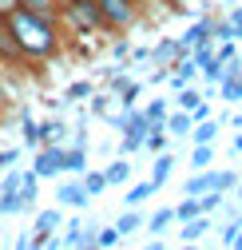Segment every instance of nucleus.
<instances>
[{"mask_svg": "<svg viewBox=\"0 0 242 250\" xmlns=\"http://www.w3.org/2000/svg\"><path fill=\"white\" fill-rule=\"evenodd\" d=\"M230 151H234V155H242V135H234V143H230Z\"/></svg>", "mask_w": 242, "mask_h": 250, "instance_id": "43", "label": "nucleus"}, {"mask_svg": "<svg viewBox=\"0 0 242 250\" xmlns=\"http://www.w3.org/2000/svg\"><path fill=\"white\" fill-rule=\"evenodd\" d=\"M238 187V171L230 167H206V171H195L187 183H183V195H202V191H219V195H230Z\"/></svg>", "mask_w": 242, "mask_h": 250, "instance_id": "4", "label": "nucleus"}, {"mask_svg": "<svg viewBox=\"0 0 242 250\" xmlns=\"http://www.w3.org/2000/svg\"><path fill=\"white\" fill-rule=\"evenodd\" d=\"M87 203H92V195L83 191V183L76 175H68L64 183L56 187V207H64V210H83Z\"/></svg>", "mask_w": 242, "mask_h": 250, "instance_id": "6", "label": "nucleus"}, {"mask_svg": "<svg viewBox=\"0 0 242 250\" xmlns=\"http://www.w3.org/2000/svg\"><path fill=\"white\" fill-rule=\"evenodd\" d=\"M103 179H107V187H123V183L131 179V163H127V155L111 159V163L103 167Z\"/></svg>", "mask_w": 242, "mask_h": 250, "instance_id": "17", "label": "nucleus"}, {"mask_svg": "<svg viewBox=\"0 0 242 250\" xmlns=\"http://www.w3.org/2000/svg\"><path fill=\"white\" fill-rule=\"evenodd\" d=\"M4 24H8V32H12V40L24 52L28 64H48V60H56L64 52V36L68 32L60 28V20L52 12H32V8L16 4L4 16Z\"/></svg>", "mask_w": 242, "mask_h": 250, "instance_id": "1", "label": "nucleus"}, {"mask_svg": "<svg viewBox=\"0 0 242 250\" xmlns=\"http://www.w3.org/2000/svg\"><path fill=\"white\" fill-rule=\"evenodd\" d=\"M199 104H202V91L187 83V87H179V91H175V104H171V107H179V111H195Z\"/></svg>", "mask_w": 242, "mask_h": 250, "instance_id": "22", "label": "nucleus"}, {"mask_svg": "<svg viewBox=\"0 0 242 250\" xmlns=\"http://www.w3.org/2000/svg\"><path fill=\"white\" fill-rule=\"evenodd\" d=\"M60 163H64V143H44V147H36V159H32L28 171H32L36 179H56Z\"/></svg>", "mask_w": 242, "mask_h": 250, "instance_id": "5", "label": "nucleus"}, {"mask_svg": "<svg viewBox=\"0 0 242 250\" xmlns=\"http://www.w3.org/2000/svg\"><path fill=\"white\" fill-rule=\"evenodd\" d=\"M238 230H242V218H230V223H226V227H222V242H226V246H230V242H234V234H238Z\"/></svg>", "mask_w": 242, "mask_h": 250, "instance_id": "39", "label": "nucleus"}, {"mask_svg": "<svg viewBox=\"0 0 242 250\" xmlns=\"http://www.w3.org/2000/svg\"><path fill=\"white\" fill-rule=\"evenodd\" d=\"M171 227H175V207H159V210H155V214H151L147 223H143V230H147L151 238H163Z\"/></svg>", "mask_w": 242, "mask_h": 250, "instance_id": "10", "label": "nucleus"}, {"mask_svg": "<svg viewBox=\"0 0 242 250\" xmlns=\"http://www.w3.org/2000/svg\"><path fill=\"white\" fill-rule=\"evenodd\" d=\"M179 250H199V246H195V242H183V246H179Z\"/></svg>", "mask_w": 242, "mask_h": 250, "instance_id": "46", "label": "nucleus"}, {"mask_svg": "<svg viewBox=\"0 0 242 250\" xmlns=\"http://www.w3.org/2000/svg\"><path fill=\"white\" fill-rule=\"evenodd\" d=\"M163 127H167V135H171V139H183V135H191L195 119H191V111H179V107H171V115L163 119Z\"/></svg>", "mask_w": 242, "mask_h": 250, "instance_id": "13", "label": "nucleus"}, {"mask_svg": "<svg viewBox=\"0 0 242 250\" xmlns=\"http://www.w3.org/2000/svg\"><path fill=\"white\" fill-rule=\"evenodd\" d=\"M16 4H20V0H0V20H4V16H8Z\"/></svg>", "mask_w": 242, "mask_h": 250, "instance_id": "41", "label": "nucleus"}, {"mask_svg": "<svg viewBox=\"0 0 242 250\" xmlns=\"http://www.w3.org/2000/svg\"><path fill=\"white\" fill-rule=\"evenodd\" d=\"M139 111L147 115V123H163V119L171 115V100H151V104H143Z\"/></svg>", "mask_w": 242, "mask_h": 250, "instance_id": "32", "label": "nucleus"}, {"mask_svg": "<svg viewBox=\"0 0 242 250\" xmlns=\"http://www.w3.org/2000/svg\"><path fill=\"white\" fill-rule=\"evenodd\" d=\"M210 230V214H195L187 223H179V242H199Z\"/></svg>", "mask_w": 242, "mask_h": 250, "instance_id": "14", "label": "nucleus"}, {"mask_svg": "<svg viewBox=\"0 0 242 250\" xmlns=\"http://www.w3.org/2000/svg\"><path fill=\"white\" fill-rule=\"evenodd\" d=\"M219 131H222V119H199L195 127H191V135H187V139H191L195 147H199V143H215V139H219Z\"/></svg>", "mask_w": 242, "mask_h": 250, "instance_id": "15", "label": "nucleus"}, {"mask_svg": "<svg viewBox=\"0 0 242 250\" xmlns=\"http://www.w3.org/2000/svg\"><path fill=\"white\" fill-rule=\"evenodd\" d=\"M20 163V147H4V151H0V175H4L8 167H16Z\"/></svg>", "mask_w": 242, "mask_h": 250, "instance_id": "38", "label": "nucleus"}, {"mask_svg": "<svg viewBox=\"0 0 242 250\" xmlns=\"http://www.w3.org/2000/svg\"><path fill=\"white\" fill-rule=\"evenodd\" d=\"M195 214H202L199 210V195H183V203L175 207V223H187V218H195Z\"/></svg>", "mask_w": 242, "mask_h": 250, "instance_id": "33", "label": "nucleus"}, {"mask_svg": "<svg viewBox=\"0 0 242 250\" xmlns=\"http://www.w3.org/2000/svg\"><path fill=\"white\" fill-rule=\"evenodd\" d=\"M167 143H171L167 127H163V123H151V131H147V139H143V151L159 155V151H167Z\"/></svg>", "mask_w": 242, "mask_h": 250, "instance_id": "21", "label": "nucleus"}, {"mask_svg": "<svg viewBox=\"0 0 242 250\" xmlns=\"http://www.w3.org/2000/svg\"><path fill=\"white\" fill-rule=\"evenodd\" d=\"M64 135H68V123L64 119H44L40 123V147L44 143H64Z\"/></svg>", "mask_w": 242, "mask_h": 250, "instance_id": "20", "label": "nucleus"}, {"mask_svg": "<svg viewBox=\"0 0 242 250\" xmlns=\"http://www.w3.org/2000/svg\"><path fill=\"white\" fill-rule=\"evenodd\" d=\"M115 242H123L115 227H96V246H100V250H111Z\"/></svg>", "mask_w": 242, "mask_h": 250, "instance_id": "34", "label": "nucleus"}, {"mask_svg": "<svg viewBox=\"0 0 242 250\" xmlns=\"http://www.w3.org/2000/svg\"><path fill=\"white\" fill-rule=\"evenodd\" d=\"M115 96H111V91H92V115H100V119H111L115 111Z\"/></svg>", "mask_w": 242, "mask_h": 250, "instance_id": "27", "label": "nucleus"}, {"mask_svg": "<svg viewBox=\"0 0 242 250\" xmlns=\"http://www.w3.org/2000/svg\"><path fill=\"white\" fill-rule=\"evenodd\" d=\"M238 60H242V48H238Z\"/></svg>", "mask_w": 242, "mask_h": 250, "instance_id": "48", "label": "nucleus"}, {"mask_svg": "<svg viewBox=\"0 0 242 250\" xmlns=\"http://www.w3.org/2000/svg\"><path fill=\"white\" fill-rule=\"evenodd\" d=\"M24 8H32V12H52L56 16V8H60V0H20Z\"/></svg>", "mask_w": 242, "mask_h": 250, "instance_id": "37", "label": "nucleus"}, {"mask_svg": "<svg viewBox=\"0 0 242 250\" xmlns=\"http://www.w3.org/2000/svg\"><path fill=\"white\" fill-rule=\"evenodd\" d=\"M175 163H179V159H175L171 151H159L155 159H151V187H155V191H159V187H163V183L171 179V171H175Z\"/></svg>", "mask_w": 242, "mask_h": 250, "instance_id": "11", "label": "nucleus"}, {"mask_svg": "<svg viewBox=\"0 0 242 250\" xmlns=\"http://www.w3.org/2000/svg\"><path fill=\"white\" fill-rule=\"evenodd\" d=\"M230 250H242V230L234 234V242H230Z\"/></svg>", "mask_w": 242, "mask_h": 250, "instance_id": "44", "label": "nucleus"}, {"mask_svg": "<svg viewBox=\"0 0 242 250\" xmlns=\"http://www.w3.org/2000/svg\"><path fill=\"white\" fill-rule=\"evenodd\" d=\"M191 167H195V171L215 167V143H199V147L191 151Z\"/></svg>", "mask_w": 242, "mask_h": 250, "instance_id": "29", "label": "nucleus"}, {"mask_svg": "<svg viewBox=\"0 0 242 250\" xmlns=\"http://www.w3.org/2000/svg\"><path fill=\"white\" fill-rule=\"evenodd\" d=\"M139 91H143V83H135V80H127L123 87L115 91V104H119V107H139Z\"/></svg>", "mask_w": 242, "mask_h": 250, "instance_id": "30", "label": "nucleus"}, {"mask_svg": "<svg viewBox=\"0 0 242 250\" xmlns=\"http://www.w3.org/2000/svg\"><path fill=\"white\" fill-rule=\"evenodd\" d=\"M226 24H230V40H234V44H242V4H238V8H230Z\"/></svg>", "mask_w": 242, "mask_h": 250, "instance_id": "36", "label": "nucleus"}, {"mask_svg": "<svg viewBox=\"0 0 242 250\" xmlns=\"http://www.w3.org/2000/svg\"><path fill=\"white\" fill-rule=\"evenodd\" d=\"M234 195H238V207H242V183H238V187H234Z\"/></svg>", "mask_w": 242, "mask_h": 250, "instance_id": "45", "label": "nucleus"}, {"mask_svg": "<svg viewBox=\"0 0 242 250\" xmlns=\"http://www.w3.org/2000/svg\"><path fill=\"white\" fill-rule=\"evenodd\" d=\"M0 218H4V214H0Z\"/></svg>", "mask_w": 242, "mask_h": 250, "instance_id": "49", "label": "nucleus"}, {"mask_svg": "<svg viewBox=\"0 0 242 250\" xmlns=\"http://www.w3.org/2000/svg\"><path fill=\"white\" fill-rule=\"evenodd\" d=\"M219 96L226 104H242V72H226L219 80Z\"/></svg>", "mask_w": 242, "mask_h": 250, "instance_id": "19", "label": "nucleus"}, {"mask_svg": "<svg viewBox=\"0 0 242 250\" xmlns=\"http://www.w3.org/2000/svg\"><path fill=\"white\" fill-rule=\"evenodd\" d=\"M96 8H100L103 32L123 36V32H131V28L139 24V16H143V0H96Z\"/></svg>", "mask_w": 242, "mask_h": 250, "instance_id": "3", "label": "nucleus"}, {"mask_svg": "<svg viewBox=\"0 0 242 250\" xmlns=\"http://www.w3.org/2000/svg\"><path fill=\"white\" fill-rule=\"evenodd\" d=\"M56 20H60L64 32H76V36H100V32H103L96 0H60Z\"/></svg>", "mask_w": 242, "mask_h": 250, "instance_id": "2", "label": "nucleus"}, {"mask_svg": "<svg viewBox=\"0 0 242 250\" xmlns=\"http://www.w3.org/2000/svg\"><path fill=\"white\" fill-rule=\"evenodd\" d=\"M20 127H24V131H20V135H24V147L36 151V147H40V123L32 119V111H20Z\"/></svg>", "mask_w": 242, "mask_h": 250, "instance_id": "23", "label": "nucleus"}, {"mask_svg": "<svg viewBox=\"0 0 242 250\" xmlns=\"http://www.w3.org/2000/svg\"><path fill=\"white\" fill-rule=\"evenodd\" d=\"M127 52H131V44H127V40H115V48H111V56H115V60H119V56H127Z\"/></svg>", "mask_w": 242, "mask_h": 250, "instance_id": "40", "label": "nucleus"}, {"mask_svg": "<svg viewBox=\"0 0 242 250\" xmlns=\"http://www.w3.org/2000/svg\"><path fill=\"white\" fill-rule=\"evenodd\" d=\"M4 119H8V111H4V107H0V127H4Z\"/></svg>", "mask_w": 242, "mask_h": 250, "instance_id": "47", "label": "nucleus"}, {"mask_svg": "<svg viewBox=\"0 0 242 250\" xmlns=\"http://www.w3.org/2000/svg\"><path fill=\"white\" fill-rule=\"evenodd\" d=\"M20 203H24V210H36V203H40V179L24 167V183H20Z\"/></svg>", "mask_w": 242, "mask_h": 250, "instance_id": "18", "label": "nucleus"}, {"mask_svg": "<svg viewBox=\"0 0 242 250\" xmlns=\"http://www.w3.org/2000/svg\"><path fill=\"white\" fill-rule=\"evenodd\" d=\"M20 183H24V167H8L4 179H0V195H20Z\"/></svg>", "mask_w": 242, "mask_h": 250, "instance_id": "31", "label": "nucleus"}, {"mask_svg": "<svg viewBox=\"0 0 242 250\" xmlns=\"http://www.w3.org/2000/svg\"><path fill=\"white\" fill-rule=\"evenodd\" d=\"M80 183H83V191H87V195H92V199L107 191V179H103V171H92V167H87V171L80 175Z\"/></svg>", "mask_w": 242, "mask_h": 250, "instance_id": "26", "label": "nucleus"}, {"mask_svg": "<svg viewBox=\"0 0 242 250\" xmlns=\"http://www.w3.org/2000/svg\"><path fill=\"white\" fill-rule=\"evenodd\" d=\"M219 207H222V195H219V191H202V195H199V210H202V214H215Z\"/></svg>", "mask_w": 242, "mask_h": 250, "instance_id": "35", "label": "nucleus"}, {"mask_svg": "<svg viewBox=\"0 0 242 250\" xmlns=\"http://www.w3.org/2000/svg\"><path fill=\"white\" fill-rule=\"evenodd\" d=\"M151 195H155V187H151V179H143V183H135L131 191L123 195V207H143Z\"/></svg>", "mask_w": 242, "mask_h": 250, "instance_id": "25", "label": "nucleus"}, {"mask_svg": "<svg viewBox=\"0 0 242 250\" xmlns=\"http://www.w3.org/2000/svg\"><path fill=\"white\" fill-rule=\"evenodd\" d=\"M147 56H151V64H155V68H167V72H171V64H175L179 56H187V52L179 48V40H159Z\"/></svg>", "mask_w": 242, "mask_h": 250, "instance_id": "8", "label": "nucleus"}, {"mask_svg": "<svg viewBox=\"0 0 242 250\" xmlns=\"http://www.w3.org/2000/svg\"><path fill=\"white\" fill-rule=\"evenodd\" d=\"M60 227H64V207L36 210V223H32V234L36 238H52V234H60Z\"/></svg>", "mask_w": 242, "mask_h": 250, "instance_id": "7", "label": "nucleus"}, {"mask_svg": "<svg viewBox=\"0 0 242 250\" xmlns=\"http://www.w3.org/2000/svg\"><path fill=\"white\" fill-rule=\"evenodd\" d=\"M92 91H96L92 80H76V83H68L64 100H68V104H83V100H92Z\"/></svg>", "mask_w": 242, "mask_h": 250, "instance_id": "28", "label": "nucleus"}, {"mask_svg": "<svg viewBox=\"0 0 242 250\" xmlns=\"http://www.w3.org/2000/svg\"><path fill=\"white\" fill-rule=\"evenodd\" d=\"M143 250H167V242H163V238H151V242H147Z\"/></svg>", "mask_w": 242, "mask_h": 250, "instance_id": "42", "label": "nucleus"}, {"mask_svg": "<svg viewBox=\"0 0 242 250\" xmlns=\"http://www.w3.org/2000/svg\"><path fill=\"white\" fill-rule=\"evenodd\" d=\"M199 76H202L210 87H219V80L226 76V64H219V56H210V60H202V64H199Z\"/></svg>", "mask_w": 242, "mask_h": 250, "instance_id": "24", "label": "nucleus"}, {"mask_svg": "<svg viewBox=\"0 0 242 250\" xmlns=\"http://www.w3.org/2000/svg\"><path fill=\"white\" fill-rule=\"evenodd\" d=\"M210 28H215V20H199V24H191L187 32L179 36V48H183V52H191V48L206 44V40H210Z\"/></svg>", "mask_w": 242, "mask_h": 250, "instance_id": "12", "label": "nucleus"}, {"mask_svg": "<svg viewBox=\"0 0 242 250\" xmlns=\"http://www.w3.org/2000/svg\"><path fill=\"white\" fill-rule=\"evenodd\" d=\"M87 171V147H80V143H72V147H64V163H60V175H83Z\"/></svg>", "mask_w": 242, "mask_h": 250, "instance_id": "9", "label": "nucleus"}, {"mask_svg": "<svg viewBox=\"0 0 242 250\" xmlns=\"http://www.w3.org/2000/svg\"><path fill=\"white\" fill-rule=\"evenodd\" d=\"M143 223H147V218L139 214V207H127L123 214L115 218V230H119V238H131L135 230H143Z\"/></svg>", "mask_w": 242, "mask_h": 250, "instance_id": "16", "label": "nucleus"}]
</instances>
